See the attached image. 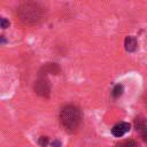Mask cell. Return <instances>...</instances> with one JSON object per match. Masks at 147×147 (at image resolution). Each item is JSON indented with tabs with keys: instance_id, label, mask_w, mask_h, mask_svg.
<instances>
[{
	"instance_id": "obj_11",
	"label": "cell",
	"mask_w": 147,
	"mask_h": 147,
	"mask_svg": "<svg viewBox=\"0 0 147 147\" xmlns=\"http://www.w3.org/2000/svg\"><path fill=\"white\" fill-rule=\"evenodd\" d=\"M0 24H1V28H2V29H6V28L9 26V22H8L6 18H3V17L0 20Z\"/></svg>"
},
{
	"instance_id": "obj_9",
	"label": "cell",
	"mask_w": 147,
	"mask_h": 147,
	"mask_svg": "<svg viewBox=\"0 0 147 147\" xmlns=\"http://www.w3.org/2000/svg\"><path fill=\"white\" fill-rule=\"evenodd\" d=\"M122 93H123V86L122 85H116L113 90V96L118 98L119 95H122Z\"/></svg>"
},
{
	"instance_id": "obj_5",
	"label": "cell",
	"mask_w": 147,
	"mask_h": 147,
	"mask_svg": "<svg viewBox=\"0 0 147 147\" xmlns=\"http://www.w3.org/2000/svg\"><path fill=\"white\" fill-rule=\"evenodd\" d=\"M124 46H125V49L127 52H134L136 48H137V40L134 37H126L125 38V41H124Z\"/></svg>"
},
{
	"instance_id": "obj_8",
	"label": "cell",
	"mask_w": 147,
	"mask_h": 147,
	"mask_svg": "<svg viewBox=\"0 0 147 147\" xmlns=\"http://www.w3.org/2000/svg\"><path fill=\"white\" fill-rule=\"evenodd\" d=\"M116 147H137V144L133 140H125V141L119 142Z\"/></svg>"
},
{
	"instance_id": "obj_2",
	"label": "cell",
	"mask_w": 147,
	"mask_h": 147,
	"mask_svg": "<svg viewBox=\"0 0 147 147\" xmlns=\"http://www.w3.org/2000/svg\"><path fill=\"white\" fill-rule=\"evenodd\" d=\"M80 110L75 106H65L60 113V121L68 132H75L80 124Z\"/></svg>"
},
{
	"instance_id": "obj_12",
	"label": "cell",
	"mask_w": 147,
	"mask_h": 147,
	"mask_svg": "<svg viewBox=\"0 0 147 147\" xmlns=\"http://www.w3.org/2000/svg\"><path fill=\"white\" fill-rule=\"evenodd\" d=\"M140 133H141V138H142V140H144V141H147V126H146L144 130H141Z\"/></svg>"
},
{
	"instance_id": "obj_13",
	"label": "cell",
	"mask_w": 147,
	"mask_h": 147,
	"mask_svg": "<svg viewBox=\"0 0 147 147\" xmlns=\"http://www.w3.org/2000/svg\"><path fill=\"white\" fill-rule=\"evenodd\" d=\"M52 147H61V142L59 140H54L52 142Z\"/></svg>"
},
{
	"instance_id": "obj_3",
	"label": "cell",
	"mask_w": 147,
	"mask_h": 147,
	"mask_svg": "<svg viewBox=\"0 0 147 147\" xmlns=\"http://www.w3.org/2000/svg\"><path fill=\"white\" fill-rule=\"evenodd\" d=\"M34 92L44 98H48L49 96V92H51V85L48 83V80L45 77H40L39 79L36 80L34 83Z\"/></svg>"
},
{
	"instance_id": "obj_10",
	"label": "cell",
	"mask_w": 147,
	"mask_h": 147,
	"mask_svg": "<svg viewBox=\"0 0 147 147\" xmlns=\"http://www.w3.org/2000/svg\"><path fill=\"white\" fill-rule=\"evenodd\" d=\"M38 145L40 147H46L48 145V138L47 137H40L38 139Z\"/></svg>"
},
{
	"instance_id": "obj_14",
	"label": "cell",
	"mask_w": 147,
	"mask_h": 147,
	"mask_svg": "<svg viewBox=\"0 0 147 147\" xmlns=\"http://www.w3.org/2000/svg\"><path fill=\"white\" fill-rule=\"evenodd\" d=\"M145 103H146V106H147V96H146V99H145Z\"/></svg>"
},
{
	"instance_id": "obj_7",
	"label": "cell",
	"mask_w": 147,
	"mask_h": 147,
	"mask_svg": "<svg viewBox=\"0 0 147 147\" xmlns=\"http://www.w3.org/2000/svg\"><path fill=\"white\" fill-rule=\"evenodd\" d=\"M134 126H136V129L139 130V131L144 130V129L147 126L145 118H144V117H137V118L134 119Z\"/></svg>"
},
{
	"instance_id": "obj_4",
	"label": "cell",
	"mask_w": 147,
	"mask_h": 147,
	"mask_svg": "<svg viewBox=\"0 0 147 147\" xmlns=\"http://www.w3.org/2000/svg\"><path fill=\"white\" fill-rule=\"evenodd\" d=\"M129 131H130V124L126 123V122H121V123L114 125L113 129H111V133H113L115 137H117V138L124 136V134H125L126 132H129Z\"/></svg>"
},
{
	"instance_id": "obj_6",
	"label": "cell",
	"mask_w": 147,
	"mask_h": 147,
	"mask_svg": "<svg viewBox=\"0 0 147 147\" xmlns=\"http://www.w3.org/2000/svg\"><path fill=\"white\" fill-rule=\"evenodd\" d=\"M42 70L46 74H59L60 72V67L56 63H47L46 65L42 67Z\"/></svg>"
},
{
	"instance_id": "obj_1",
	"label": "cell",
	"mask_w": 147,
	"mask_h": 147,
	"mask_svg": "<svg viewBox=\"0 0 147 147\" xmlns=\"http://www.w3.org/2000/svg\"><path fill=\"white\" fill-rule=\"evenodd\" d=\"M17 16L18 18L29 25L39 23L44 17V8L40 3L28 0L22 2L17 8Z\"/></svg>"
}]
</instances>
